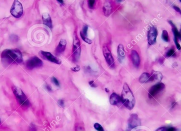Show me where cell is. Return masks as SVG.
Instances as JSON below:
<instances>
[{
    "label": "cell",
    "mask_w": 181,
    "mask_h": 131,
    "mask_svg": "<svg viewBox=\"0 0 181 131\" xmlns=\"http://www.w3.org/2000/svg\"><path fill=\"white\" fill-rule=\"evenodd\" d=\"M180 1V2H181V0H180V1Z\"/></svg>",
    "instance_id": "38"
},
{
    "label": "cell",
    "mask_w": 181,
    "mask_h": 131,
    "mask_svg": "<svg viewBox=\"0 0 181 131\" xmlns=\"http://www.w3.org/2000/svg\"><path fill=\"white\" fill-rule=\"evenodd\" d=\"M150 76L149 73H143L142 75H140L139 79V81L140 83H147V82H150Z\"/></svg>",
    "instance_id": "21"
},
{
    "label": "cell",
    "mask_w": 181,
    "mask_h": 131,
    "mask_svg": "<svg viewBox=\"0 0 181 131\" xmlns=\"http://www.w3.org/2000/svg\"><path fill=\"white\" fill-rule=\"evenodd\" d=\"M67 42L66 40H62L59 43V45L56 49V54H60L64 52L66 47Z\"/></svg>",
    "instance_id": "17"
},
{
    "label": "cell",
    "mask_w": 181,
    "mask_h": 131,
    "mask_svg": "<svg viewBox=\"0 0 181 131\" xmlns=\"http://www.w3.org/2000/svg\"><path fill=\"white\" fill-rule=\"evenodd\" d=\"M57 2L59 3L60 4H64V1L62 0H57Z\"/></svg>",
    "instance_id": "35"
},
{
    "label": "cell",
    "mask_w": 181,
    "mask_h": 131,
    "mask_svg": "<svg viewBox=\"0 0 181 131\" xmlns=\"http://www.w3.org/2000/svg\"><path fill=\"white\" fill-rule=\"evenodd\" d=\"M165 88V85L164 84L161 82H159L153 85V87L150 88L148 92L149 98L150 99L154 98L158 94L163 91Z\"/></svg>",
    "instance_id": "6"
},
{
    "label": "cell",
    "mask_w": 181,
    "mask_h": 131,
    "mask_svg": "<svg viewBox=\"0 0 181 131\" xmlns=\"http://www.w3.org/2000/svg\"><path fill=\"white\" fill-rule=\"evenodd\" d=\"M117 52H118V60H119V62L121 63L122 61L124 60V58H125V55H126L125 48H124V47L122 44L119 45V46L118 47Z\"/></svg>",
    "instance_id": "18"
},
{
    "label": "cell",
    "mask_w": 181,
    "mask_h": 131,
    "mask_svg": "<svg viewBox=\"0 0 181 131\" xmlns=\"http://www.w3.org/2000/svg\"><path fill=\"white\" fill-rule=\"evenodd\" d=\"M58 104H59V105L61 107H62V108H64V101L63 100H62V99H60V100H59V101H58Z\"/></svg>",
    "instance_id": "27"
},
{
    "label": "cell",
    "mask_w": 181,
    "mask_h": 131,
    "mask_svg": "<svg viewBox=\"0 0 181 131\" xmlns=\"http://www.w3.org/2000/svg\"><path fill=\"white\" fill-rule=\"evenodd\" d=\"M163 75L159 72H154L150 76V82H160L162 80Z\"/></svg>",
    "instance_id": "19"
},
{
    "label": "cell",
    "mask_w": 181,
    "mask_h": 131,
    "mask_svg": "<svg viewBox=\"0 0 181 131\" xmlns=\"http://www.w3.org/2000/svg\"><path fill=\"white\" fill-rule=\"evenodd\" d=\"M103 11L104 12V15L106 17H108L112 12V6L111 3L109 1H106L104 3V5L103 6Z\"/></svg>",
    "instance_id": "20"
},
{
    "label": "cell",
    "mask_w": 181,
    "mask_h": 131,
    "mask_svg": "<svg viewBox=\"0 0 181 131\" xmlns=\"http://www.w3.org/2000/svg\"><path fill=\"white\" fill-rule=\"evenodd\" d=\"M169 23L171 25V26L172 27V31H173V35L174 37V42H175V45L176 46V48H177V50H181V45H179L178 42V40H179V38H180L179 32L178 31L177 27L175 26V25L173 23L172 21L169 20Z\"/></svg>",
    "instance_id": "12"
},
{
    "label": "cell",
    "mask_w": 181,
    "mask_h": 131,
    "mask_svg": "<svg viewBox=\"0 0 181 131\" xmlns=\"http://www.w3.org/2000/svg\"><path fill=\"white\" fill-rule=\"evenodd\" d=\"M110 102L111 105L114 106H120L123 104L122 100L120 96L116 93H113L110 97Z\"/></svg>",
    "instance_id": "13"
},
{
    "label": "cell",
    "mask_w": 181,
    "mask_h": 131,
    "mask_svg": "<svg viewBox=\"0 0 181 131\" xmlns=\"http://www.w3.org/2000/svg\"><path fill=\"white\" fill-rule=\"evenodd\" d=\"M166 131V127H159L158 128V129H157L156 131Z\"/></svg>",
    "instance_id": "32"
},
{
    "label": "cell",
    "mask_w": 181,
    "mask_h": 131,
    "mask_svg": "<svg viewBox=\"0 0 181 131\" xmlns=\"http://www.w3.org/2000/svg\"><path fill=\"white\" fill-rule=\"evenodd\" d=\"M43 62L37 56H33L30 58L26 62V67L29 70L39 67L42 66Z\"/></svg>",
    "instance_id": "7"
},
{
    "label": "cell",
    "mask_w": 181,
    "mask_h": 131,
    "mask_svg": "<svg viewBox=\"0 0 181 131\" xmlns=\"http://www.w3.org/2000/svg\"><path fill=\"white\" fill-rule=\"evenodd\" d=\"M11 15L15 18H19L22 16L23 9L22 5L19 1H15L10 9Z\"/></svg>",
    "instance_id": "5"
},
{
    "label": "cell",
    "mask_w": 181,
    "mask_h": 131,
    "mask_svg": "<svg viewBox=\"0 0 181 131\" xmlns=\"http://www.w3.org/2000/svg\"><path fill=\"white\" fill-rule=\"evenodd\" d=\"M103 53L109 67H110L111 69H114L115 67V60L110 50L107 46H103Z\"/></svg>",
    "instance_id": "8"
},
{
    "label": "cell",
    "mask_w": 181,
    "mask_h": 131,
    "mask_svg": "<svg viewBox=\"0 0 181 131\" xmlns=\"http://www.w3.org/2000/svg\"><path fill=\"white\" fill-rule=\"evenodd\" d=\"M121 97L122 100L123 105L126 108L129 110L133 109L135 105V98L132 92L131 91V89L126 83H125L123 86Z\"/></svg>",
    "instance_id": "2"
},
{
    "label": "cell",
    "mask_w": 181,
    "mask_h": 131,
    "mask_svg": "<svg viewBox=\"0 0 181 131\" xmlns=\"http://www.w3.org/2000/svg\"><path fill=\"white\" fill-rule=\"evenodd\" d=\"M40 54L44 59H45L48 61H50L51 62L57 64H60L62 63L61 60L59 58H57L54 55H53L50 52L42 50L40 52Z\"/></svg>",
    "instance_id": "11"
},
{
    "label": "cell",
    "mask_w": 181,
    "mask_h": 131,
    "mask_svg": "<svg viewBox=\"0 0 181 131\" xmlns=\"http://www.w3.org/2000/svg\"><path fill=\"white\" fill-rule=\"evenodd\" d=\"M179 33H180V38H179V40H181V30H180V32H179Z\"/></svg>",
    "instance_id": "37"
},
{
    "label": "cell",
    "mask_w": 181,
    "mask_h": 131,
    "mask_svg": "<svg viewBox=\"0 0 181 131\" xmlns=\"http://www.w3.org/2000/svg\"><path fill=\"white\" fill-rule=\"evenodd\" d=\"M42 21L45 25L47 26L50 29H52V20L51 19L50 15L47 13H45L42 15Z\"/></svg>",
    "instance_id": "16"
},
{
    "label": "cell",
    "mask_w": 181,
    "mask_h": 131,
    "mask_svg": "<svg viewBox=\"0 0 181 131\" xmlns=\"http://www.w3.org/2000/svg\"><path fill=\"white\" fill-rule=\"evenodd\" d=\"M173 8H174V9L176 11H177V12L179 13L181 15V10L179 8V7H178V6L174 5V6H173Z\"/></svg>",
    "instance_id": "30"
},
{
    "label": "cell",
    "mask_w": 181,
    "mask_h": 131,
    "mask_svg": "<svg viewBox=\"0 0 181 131\" xmlns=\"http://www.w3.org/2000/svg\"><path fill=\"white\" fill-rule=\"evenodd\" d=\"M46 89L47 90L49 91H51L52 90V88H51L50 86L49 85H47V84L46 85Z\"/></svg>",
    "instance_id": "33"
},
{
    "label": "cell",
    "mask_w": 181,
    "mask_h": 131,
    "mask_svg": "<svg viewBox=\"0 0 181 131\" xmlns=\"http://www.w3.org/2000/svg\"><path fill=\"white\" fill-rule=\"evenodd\" d=\"M89 84H90V86H91V87L96 88V87H97V86H96V84H95V83H94V82L93 81H90V82H89Z\"/></svg>",
    "instance_id": "31"
},
{
    "label": "cell",
    "mask_w": 181,
    "mask_h": 131,
    "mask_svg": "<svg viewBox=\"0 0 181 131\" xmlns=\"http://www.w3.org/2000/svg\"><path fill=\"white\" fill-rule=\"evenodd\" d=\"M128 127L129 129H132L135 127L140 126L142 124V123H141V121L138 116V115L133 114L130 115L129 119H128Z\"/></svg>",
    "instance_id": "9"
},
{
    "label": "cell",
    "mask_w": 181,
    "mask_h": 131,
    "mask_svg": "<svg viewBox=\"0 0 181 131\" xmlns=\"http://www.w3.org/2000/svg\"><path fill=\"white\" fill-rule=\"evenodd\" d=\"M96 4V1L91 0V1H88V5L90 9H93Z\"/></svg>",
    "instance_id": "25"
},
{
    "label": "cell",
    "mask_w": 181,
    "mask_h": 131,
    "mask_svg": "<svg viewBox=\"0 0 181 131\" xmlns=\"http://www.w3.org/2000/svg\"><path fill=\"white\" fill-rule=\"evenodd\" d=\"M177 129H175V127H166V131H176Z\"/></svg>",
    "instance_id": "29"
},
{
    "label": "cell",
    "mask_w": 181,
    "mask_h": 131,
    "mask_svg": "<svg viewBox=\"0 0 181 131\" xmlns=\"http://www.w3.org/2000/svg\"><path fill=\"white\" fill-rule=\"evenodd\" d=\"M162 38L163 40L164 41V42H169V33L166 30H164L163 31L162 34Z\"/></svg>",
    "instance_id": "22"
},
{
    "label": "cell",
    "mask_w": 181,
    "mask_h": 131,
    "mask_svg": "<svg viewBox=\"0 0 181 131\" xmlns=\"http://www.w3.org/2000/svg\"><path fill=\"white\" fill-rule=\"evenodd\" d=\"M52 82L54 83L56 85V86H57V87H59V86H60L59 82L58 80H57L56 78L52 77Z\"/></svg>",
    "instance_id": "26"
},
{
    "label": "cell",
    "mask_w": 181,
    "mask_h": 131,
    "mask_svg": "<svg viewBox=\"0 0 181 131\" xmlns=\"http://www.w3.org/2000/svg\"><path fill=\"white\" fill-rule=\"evenodd\" d=\"M105 89H106V92H109V90L108 88H106Z\"/></svg>",
    "instance_id": "36"
},
{
    "label": "cell",
    "mask_w": 181,
    "mask_h": 131,
    "mask_svg": "<svg viewBox=\"0 0 181 131\" xmlns=\"http://www.w3.org/2000/svg\"><path fill=\"white\" fill-rule=\"evenodd\" d=\"M80 67L79 66V65H77L76 67H72L71 68V70H72V71H74V72H78V71H79L80 70Z\"/></svg>",
    "instance_id": "28"
},
{
    "label": "cell",
    "mask_w": 181,
    "mask_h": 131,
    "mask_svg": "<svg viewBox=\"0 0 181 131\" xmlns=\"http://www.w3.org/2000/svg\"><path fill=\"white\" fill-rule=\"evenodd\" d=\"M81 53V44L79 39L75 37L73 41V50H72V57L74 62H77L79 60Z\"/></svg>",
    "instance_id": "4"
},
{
    "label": "cell",
    "mask_w": 181,
    "mask_h": 131,
    "mask_svg": "<svg viewBox=\"0 0 181 131\" xmlns=\"http://www.w3.org/2000/svg\"><path fill=\"white\" fill-rule=\"evenodd\" d=\"M94 129L97 131H104V129L99 123H96L94 124Z\"/></svg>",
    "instance_id": "23"
},
{
    "label": "cell",
    "mask_w": 181,
    "mask_h": 131,
    "mask_svg": "<svg viewBox=\"0 0 181 131\" xmlns=\"http://www.w3.org/2000/svg\"><path fill=\"white\" fill-rule=\"evenodd\" d=\"M175 52L174 49L173 48H171L166 53V56L167 57H170L171 56H173L175 55Z\"/></svg>",
    "instance_id": "24"
},
{
    "label": "cell",
    "mask_w": 181,
    "mask_h": 131,
    "mask_svg": "<svg viewBox=\"0 0 181 131\" xmlns=\"http://www.w3.org/2000/svg\"><path fill=\"white\" fill-rule=\"evenodd\" d=\"M88 28H89V27L88 25L84 26L83 28V29L80 32V35H81L82 39L83 40L84 42L87 43L88 44H91L92 43V40H90L88 37Z\"/></svg>",
    "instance_id": "15"
},
{
    "label": "cell",
    "mask_w": 181,
    "mask_h": 131,
    "mask_svg": "<svg viewBox=\"0 0 181 131\" xmlns=\"http://www.w3.org/2000/svg\"><path fill=\"white\" fill-rule=\"evenodd\" d=\"M131 58L133 65L136 68H138L140 63V58L137 52L135 50H132L131 53Z\"/></svg>",
    "instance_id": "14"
},
{
    "label": "cell",
    "mask_w": 181,
    "mask_h": 131,
    "mask_svg": "<svg viewBox=\"0 0 181 131\" xmlns=\"http://www.w3.org/2000/svg\"><path fill=\"white\" fill-rule=\"evenodd\" d=\"M12 90L13 94H15L18 102L20 105L25 107H28L29 106V101L21 89L16 87H13Z\"/></svg>",
    "instance_id": "3"
},
{
    "label": "cell",
    "mask_w": 181,
    "mask_h": 131,
    "mask_svg": "<svg viewBox=\"0 0 181 131\" xmlns=\"http://www.w3.org/2000/svg\"><path fill=\"white\" fill-rule=\"evenodd\" d=\"M1 59L5 65L20 64L23 62L22 54L18 49L3 50L1 54Z\"/></svg>",
    "instance_id": "1"
},
{
    "label": "cell",
    "mask_w": 181,
    "mask_h": 131,
    "mask_svg": "<svg viewBox=\"0 0 181 131\" xmlns=\"http://www.w3.org/2000/svg\"><path fill=\"white\" fill-rule=\"evenodd\" d=\"M30 131H36V129H35V126H31V128L30 129Z\"/></svg>",
    "instance_id": "34"
},
{
    "label": "cell",
    "mask_w": 181,
    "mask_h": 131,
    "mask_svg": "<svg viewBox=\"0 0 181 131\" xmlns=\"http://www.w3.org/2000/svg\"><path fill=\"white\" fill-rule=\"evenodd\" d=\"M158 35V31L156 26H153L149 30L148 33V43L150 45H153L155 44L156 43V40Z\"/></svg>",
    "instance_id": "10"
}]
</instances>
